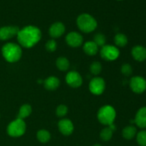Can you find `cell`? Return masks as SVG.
Wrapping results in <instances>:
<instances>
[{
    "label": "cell",
    "instance_id": "cell-1",
    "mask_svg": "<svg viewBox=\"0 0 146 146\" xmlns=\"http://www.w3.org/2000/svg\"><path fill=\"white\" fill-rule=\"evenodd\" d=\"M17 40L21 46L31 48L41 40V30L34 26H27L19 30L17 34Z\"/></svg>",
    "mask_w": 146,
    "mask_h": 146
},
{
    "label": "cell",
    "instance_id": "cell-2",
    "mask_svg": "<svg viewBox=\"0 0 146 146\" xmlns=\"http://www.w3.org/2000/svg\"><path fill=\"white\" fill-rule=\"evenodd\" d=\"M1 53L6 61L10 63H14L21 58L22 50L18 44L14 43H7L1 48Z\"/></svg>",
    "mask_w": 146,
    "mask_h": 146
},
{
    "label": "cell",
    "instance_id": "cell-3",
    "mask_svg": "<svg viewBox=\"0 0 146 146\" xmlns=\"http://www.w3.org/2000/svg\"><path fill=\"white\" fill-rule=\"evenodd\" d=\"M76 24L79 29L86 34L94 31L98 25L96 19L88 14H82L78 16Z\"/></svg>",
    "mask_w": 146,
    "mask_h": 146
},
{
    "label": "cell",
    "instance_id": "cell-4",
    "mask_svg": "<svg viewBox=\"0 0 146 146\" xmlns=\"http://www.w3.org/2000/svg\"><path fill=\"white\" fill-rule=\"evenodd\" d=\"M98 120L104 125H110L113 123L116 117V112L111 106L106 105L101 107L97 114Z\"/></svg>",
    "mask_w": 146,
    "mask_h": 146
},
{
    "label": "cell",
    "instance_id": "cell-5",
    "mask_svg": "<svg viewBox=\"0 0 146 146\" xmlns=\"http://www.w3.org/2000/svg\"><path fill=\"white\" fill-rule=\"evenodd\" d=\"M26 128L27 125L24 120L17 118L9 124L7 131L9 136L13 138H18L22 136L25 133Z\"/></svg>",
    "mask_w": 146,
    "mask_h": 146
},
{
    "label": "cell",
    "instance_id": "cell-6",
    "mask_svg": "<svg viewBox=\"0 0 146 146\" xmlns=\"http://www.w3.org/2000/svg\"><path fill=\"white\" fill-rule=\"evenodd\" d=\"M100 54L103 59L108 61L116 60L119 57L120 51L118 47L112 45H105L101 47Z\"/></svg>",
    "mask_w": 146,
    "mask_h": 146
},
{
    "label": "cell",
    "instance_id": "cell-7",
    "mask_svg": "<svg viewBox=\"0 0 146 146\" xmlns=\"http://www.w3.org/2000/svg\"><path fill=\"white\" fill-rule=\"evenodd\" d=\"M130 87L133 92L138 94H143L146 90V80L139 76L133 77L130 81Z\"/></svg>",
    "mask_w": 146,
    "mask_h": 146
},
{
    "label": "cell",
    "instance_id": "cell-8",
    "mask_svg": "<svg viewBox=\"0 0 146 146\" xmlns=\"http://www.w3.org/2000/svg\"><path fill=\"white\" fill-rule=\"evenodd\" d=\"M106 88V82L101 77H95L89 83V90L94 95H101Z\"/></svg>",
    "mask_w": 146,
    "mask_h": 146
},
{
    "label": "cell",
    "instance_id": "cell-9",
    "mask_svg": "<svg viewBox=\"0 0 146 146\" xmlns=\"http://www.w3.org/2000/svg\"><path fill=\"white\" fill-rule=\"evenodd\" d=\"M66 82L72 88H78L82 85L83 79L80 74L77 71H70L66 76Z\"/></svg>",
    "mask_w": 146,
    "mask_h": 146
},
{
    "label": "cell",
    "instance_id": "cell-10",
    "mask_svg": "<svg viewBox=\"0 0 146 146\" xmlns=\"http://www.w3.org/2000/svg\"><path fill=\"white\" fill-rule=\"evenodd\" d=\"M19 29L16 26H7L0 28V40L6 41L16 36L19 31Z\"/></svg>",
    "mask_w": 146,
    "mask_h": 146
},
{
    "label": "cell",
    "instance_id": "cell-11",
    "mask_svg": "<svg viewBox=\"0 0 146 146\" xmlns=\"http://www.w3.org/2000/svg\"><path fill=\"white\" fill-rule=\"evenodd\" d=\"M66 41L68 44V46L74 48L80 46L83 44L84 42V38L81 34L76 31H72L67 34L66 36Z\"/></svg>",
    "mask_w": 146,
    "mask_h": 146
},
{
    "label": "cell",
    "instance_id": "cell-12",
    "mask_svg": "<svg viewBox=\"0 0 146 146\" xmlns=\"http://www.w3.org/2000/svg\"><path fill=\"white\" fill-rule=\"evenodd\" d=\"M58 130L64 135H70L74 132V126L73 123L69 119H61L58 123Z\"/></svg>",
    "mask_w": 146,
    "mask_h": 146
},
{
    "label": "cell",
    "instance_id": "cell-13",
    "mask_svg": "<svg viewBox=\"0 0 146 146\" xmlns=\"http://www.w3.org/2000/svg\"><path fill=\"white\" fill-rule=\"evenodd\" d=\"M65 30V26L63 23L55 22L50 27L48 33L52 38H58L64 34Z\"/></svg>",
    "mask_w": 146,
    "mask_h": 146
},
{
    "label": "cell",
    "instance_id": "cell-14",
    "mask_svg": "<svg viewBox=\"0 0 146 146\" xmlns=\"http://www.w3.org/2000/svg\"><path fill=\"white\" fill-rule=\"evenodd\" d=\"M131 54L135 61L142 62L146 60V48L141 45L135 46L131 50Z\"/></svg>",
    "mask_w": 146,
    "mask_h": 146
},
{
    "label": "cell",
    "instance_id": "cell-15",
    "mask_svg": "<svg viewBox=\"0 0 146 146\" xmlns=\"http://www.w3.org/2000/svg\"><path fill=\"white\" fill-rule=\"evenodd\" d=\"M134 121L139 128H146V106L142 107L138 110Z\"/></svg>",
    "mask_w": 146,
    "mask_h": 146
},
{
    "label": "cell",
    "instance_id": "cell-16",
    "mask_svg": "<svg viewBox=\"0 0 146 146\" xmlns=\"http://www.w3.org/2000/svg\"><path fill=\"white\" fill-rule=\"evenodd\" d=\"M44 87L48 91H54L60 85V81L57 77L49 76L44 81Z\"/></svg>",
    "mask_w": 146,
    "mask_h": 146
},
{
    "label": "cell",
    "instance_id": "cell-17",
    "mask_svg": "<svg viewBox=\"0 0 146 146\" xmlns=\"http://www.w3.org/2000/svg\"><path fill=\"white\" fill-rule=\"evenodd\" d=\"M115 125L113 123L108 125L106 128H104L100 133V138L104 141H108L112 138L113 132L115 131Z\"/></svg>",
    "mask_w": 146,
    "mask_h": 146
},
{
    "label": "cell",
    "instance_id": "cell-18",
    "mask_svg": "<svg viewBox=\"0 0 146 146\" xmlns=\"http://www.w3.org/2000/svg\"><path fill=\"white\" fill-rule=\"evenodd\" d=\"M84 51L88 56H94L98 53V46L93 41H87L83 46Z\"/></svg>",
    "mask_w": 146,
    "mask_h": 146
},
{
    "label": "cell",
    "instance_id": "cell-19",
    "mask_svg": "<svg viewBox=\"0 0 146 146\" xmlns=\"http://www.w3.org/2000/svg\"><path fill=\"white\" fill-rule=\"evenodd\" d=\"M137 129L134 125H128L122 131V135L125 139L131 140L136 135Z\"/></svg>",
    "mask_w": 146,
    "mask_h": 146
},
{
    "label": "cell",
    "instance_id": "cell-20",
    "mask_svg": "<svg viewBox=\"0 0 146 146\" xmlns=\"http://www.w3.org/2000/svg\"><path fill=\"white\" fill-rule=\"evenodd\" d=\"M31 112H32V108H31V106L29 105V104H24V105L20 107L18 115H17V118L24 120V118L29 116L31 115Z\"/></svg>",
    "mask_w": 146,
    "mask_h": 146
},
{
    "label": "cell",
    "instance_id": "cell-21",
    "mask_svg": "<svg viewBox=\"0 0 146 146\" xmlns=\"http://www.w3.org/2000/svg\"><path fill=\"white\" fill-rule=\"evenodd\" d=\"M56 65L58 69H59L60 71H65L69 68L70 63L69 61L66 57L61 56L57 58Z\"/></svg>",
    "mask_w": 146,
    "mask_h": 146
},
{
    "label": "cell",
    "instance_id": "cell-22",
    "mask_svg": "<svg viewBox=\"0 0 146 146\" xmlns=\"http://www.w3.org/2000/svg\"><path fill=\"white\" fill-rule=\"evenodd\" d=\"M36 138L39 142L42 143H46L51 139V133L46 130H40L37 132Z\"/></svg>",
    "mask_w": 146,
    "mask_h": 146
},
{
    "label": "cell",
    "instance_id": "cell-23",
    "mask_svg": "<svg viewBox=\"0 0 146 146\" xmlns=\"http://www.w3.org/2000/svg\"><path fill=\"white\" fill-rule=\"evenodd\" d=\"M114 42L115 45L118 47H124L127 45L128 42V37L123 34H117L114 37Z\"/></svg>",
    "mask_w": 146,
    "mask_h": 146
},
{
    "label": "cell",
    "instance_id": "cell-24",
    "mask_svg": "<svg viewBox=\"0 0 146 146\" xmlns=\"http://www.w3.org/2000/svg\"><path fill=\"white\" fill-rule=\"evenodd\" d=\"M102 71V65L98 61H94L90 66V71L94 75H98Z\"/></svg>",
    "mask_w": 146,
    "mask_h": 146
},
{
    "label": "cell",
    "instance_id": "cell-25",
    "mask_svg": "<svg viewBox=\"0 0 146 146\" xmlns=\"http://www.w3.org/2000/svg\"><path fill=\"white\" fill-rule=\"evenodd\" d=\"M106 36L104 34L98 33L96 34L94 37V42L98 46V47H103L106 45Z\"/></svg>",
    "mask_w": 146,
    "mask_h": 146
},
{
    "label": "cell",
    "instance_id": "cell-26",
    "mask_svg": "<svg viewBox=\"0 0 146 146\" xmlns=\"http://www.w3.org/2000/svg\"><path fill=\"white\" fill-rule=\"evenodd\" d=\"M136 141L140 146H146V131L143 130L136 134Z\"/></svg>",
    "mask_w": 146,
    "mask_h": 146
},
{
    "label": "cell",
    "instance_id": "cell-27",
    "mask_svg": "<svg viewBox=\"0 0 146 146\" xmlns=\"http://www.w3.org/2000/svg\"><path fill=\"white\" fill-rule=\"evenodd\" d=\"M57 48V43L54 39L48 40L46 44V49L49 52H54Z\"/></svg>",
    "mask_w": 146,
    "mask_h": 146
},
{
    "label": "cell",
    "instance_id": "cell-28",
    "mask_svg": "<svg viewBox=\"0 0 146 146\" xmlns=\"http://www.w3.org/2000/svg\"><path fill=\"white\" fill-rule=\"evenodd\" d=\"M121 73L125 76H129L133 74V68L130 64H125L121 66Z\"/></svg>",
    "mask_w": 146,
    "mask_h": 146
},
{
    "label": "cell",
    "instance_id": "cell-29",
    "mask_svg": "<svg viewBox=\"0 0 146 146\" xmlns=\"http://www.w3.org/2000/svg\"><path fill=\"white\" fill-rule=\"evenodd\" d=\"M56 113L58 117H64L68 113V108L65 105H60L57 107Z\"/></svg>",
    "mask_w": 146,
    "mask_h": 146
},
{
    "label": "cell",
    "instance_id": "cell-30",
    "mask_svg": "<svg viewBox=\"0 0 146 146\" xmlns=\"http://www.w3.org/2000/svg\"><path fill=\"white\" fill-rule=\"evenodd\" d=\"M93 146H102V145H101L100 144H95V145H94Z\"/></svg>",
    "mask_w": 146,
    "mask_h": 146
},
{
    "label": "cell",
    "instance_id": "cell-31",
    "mask_svg": "<svg viewBox=\"0 0 146 146\" xmlns=\"http://www.w3.org/2000/svg\"><path fill=\"white\" fill-rule=\"evenodd\" d=\"M118 1H121V0H118Z\"/></svg>",
    "mask_w": 146,
    "mask_h": 146
}]
</instances>
